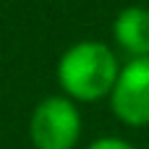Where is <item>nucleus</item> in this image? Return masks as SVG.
Returning a JSON list of instances; mask_svg holds the SVG:
<instances>
[{"mask_svg": "<svg viewBox=\"0 0 149 149\" xmlns=\"http://www.w3.org/2000/svg\"><path fill=\"white\" fill-rule=\"evenodd\" d=\"M113 115L131 128L149 126V55L131 58L120 65L115 86L110 92Z\"/></svg>", "mask_w": 149, "mask_h": 149, "instance_id": "obj_3", "label": "nucleus"}, {"mask_svg": "<svg viewBox=\"0 0 149 149\" xmlns=\"http://www.w3.org/2000/svg\"><path fill=\"white\" fill-rule=\"evenodd\" d=\"M81 131V110L65 94H50L31 110L29 141L34 149H76Z\"/></svg>", "mask_w": 149, "mask_h": 149, "instance_id": "obj_2", "label": "nucleus"}, {"mask_svg": "<svg viewBox=\"0 0 149 149\" xmlns=\"http://www.w3.org/2000/svg\"><path fill=\"white\" fill-rule=\"evenodd\" d=\"M118 71L120 63L113 47L100 39H81L58 58L55 79L60 94H65L76 105H92L110 97Z\"/></svg>", "mask_w": 149, "mask_h": 149, "instance_id": "obj_1", "label": "nucleus"}, {"mask_svg": "<svg viewBox=\"0 0 149 149\" xmlns=\"http://www.w3.org/2000/svg\"><path fill=\"white\" fill-rule=\"evenodd\" d=\"M113 39L120 52L131 58L149 55V8L144 5H126L118 10L113 21Z\"/></svg>", "mask_w": 149, "mask_h": 149, "instance_id": "obj_4", "label": "nucleus"}, {"mask_svg": "<svg viewBox=\"0 0 149 149\" xmlns=\"http://www.w3.org/2000/svg\"><path fill=\"white\" fill-rule=\"evenodd\" d=\"M86 149H136V147L131 141L120 139V136H100V139H94Z\"/></svg>", "mask_w": 149, "mask_h": 149, "instance_id": "obj_5", "label": "nucleus"}]
</instances>
